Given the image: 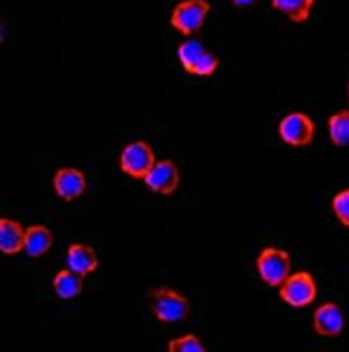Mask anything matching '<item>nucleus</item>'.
Returning <instances> with one entry per match:
<instances>
[{"label":"nucleus","mask_w":349,"mask_h":352,"mask_svg":"<svg viewBox=\"0 0 349 352\" xmlns=\"http://www.w3.org/2000/svg\"><path fill=\"white\" fill-rule=\"evenodd\" d=\"M254 268L259 279L269 287H280L282 281L291 274V255L285 249L265 247L254 259Z\"/></svg>","instance_id":"obj_3"},{"label":"nucleus","mask_w":349,"mask_h":352,"mask_svg":"<svg viewBox=\"0 0 349 352\" xmlns=\"http://www.w3.org/2000/svg\"><path fill=\"white\" fill-rule=\"evenodd\" d=\"M143 182L147 184V188L151 192L169 197L179 188L181 175H179V169L173 160H160L154 164V169L147 173V177Z\"/></svg>","instance_id":"obj_9"},{"label":"nucleus","mask_w":349,"mask_h":352,"mask_svg":"<svg viewBox=\"0 0 349 352\" xmlns=\"http://www.w3.org/2000/svg\"><path fill=\"white\" fill-rule=\"evenodd\" d=\"M332 212H335V217L339 219L341 225L349 227V188L332 197Z\"/></svg>","instance_id":"obj_18"},{"label":"nucleus","mask_w":349,"mask_h":352,"mask_svg":"<svg viewBox=\"0 0 349 352\" xmlns=\"http://www.w3.org/2000/svg\"><path fill=\"white\" fill-rule=\"evenodd\" d=\"M84 277L78 272H73L71 268H63V270H58L54 274V279H52V287H54V294L58 298H63V300H71L75 296H80L82 294V289H84Z\"/></svg>","instance_id":"obj_14"},{"label":"nucleus","mask_w":349,"mask_h":352,"mask_svg":"<svg viewBox=\"0 0 349 352\" xmlns=\"http://www.w3.org/2000/svg\"><path fill=\"white\" fill-rule=\"evenodd\" d=\"M65 262H67V268L82 274V277H88V274H93L99 268V257H97L95 249L88 247V244H80V242L69 244Z\"/></svg>","instance_id":"obj_11"},{"label":"nucleus","mask_w":349,"mask_h":352,"mask_svg":"<svg viewBox=\"0 0 349 352\" xmlns=\"http://www.w3.org/2000/svg\"><path fill=\"white\" fill-rule=\"evenodd\" d=\"M156 164V151L145 141H134L123 147L119 156V166L125 175L134 179H145Z\"/></svg>","instance_id":"obj_6"},{"label":"nucleus","mask_w":349,"mask_h":352,"mask_svg":"<svg viewBox=\"0 0 349 352\" xmlns=\"http://www.w3.org/2000/svg\"><path fill=\"white\" fill-rule=\"evenodd\" d=\"M147 298L151 300V311L154 318L162 324H177L192 314V302L184 294H179L177 289L169 285H158L149 289Z\"/></svg>","instance_id":"obj_1"},{"label":"nucleus","mask_w":349,"mask_h":352,"mask_svg":"<svg viewBox=\"0 0 349 352\" xmlns=\"http://www.w3.org/2000/svg\"><path fill=\"white\" fill-rule=\"evenodd\" d=\"M205 344L199 335L188 333V335H179V338L169 342V352H205Z\"/></svg>","instance_id":"obj_17"},{"label":"nucleus","mask_w":349,"mask_h":352,"mask_svg":"<svg viewBox=\"0 0 349 352\" xmlns=\"http://www.w3.org/2000/svg\"><path fill=\"white\" fill-rule=\"evenodd\" d=\"M26 229L11 219H0V251L3 255H18L24 251Z\"/></svg>","instance_id":"obj_12"},{"label":"nucleus","mask_w":349,"mask_h":352,"mask_svg":"<svg viewBox=\"0 0 349 352\" xmlns=\"http://www.w3.org/2000/svg\"><path fill=\"white\" fill-rule=\"evenodd\" d=\"M272 7L293 24H304L311 18L315 0H272Z\"/></svg>","instance_id":"obj_15"},{"label":"nucleus","mask_w":349,"mask_h":352,"mask_svg":"<svg viewBox=\"0 0 349 352\" xmlns=\"http://www.w3.org/2000/svg\"><path fill=\"white\" fill-rule=\"evenodd\" d=\"M54 244V236L50 232V227L45 225H30L26 229V240H24V253L28 257H43L45 253H50Z\"/></svg>","instance_id":"obj_13"},{"label":"nucleus","mask_w":349,"mask_h":352,"mask_svg":"<svg viewBox=\"0 0 349 352\" xmlns=\"http://www.w3.org/2000/svg\"><path fill=\"white\" fill-rule=\"evenodd\" d=\"M313 329L320 338H339L345 329V314L337 302H324L313 314Z\"/></svg>","instance_id":"obj_10"},{"label":"nucleus","mask_w":349,"mask_h":352,"mask_svg":"<svg viewBox=\"0 0 349 352\" xmlns=\"http://www.w3.org/2000/svg\"><path fill=\"white\" fill-rule=\"evenodd\" d=\"M328 134L335 147L347 149L349 147V109L337 111L328 119Z\"/></svg>","instance_id":"obj_16"},{"label":"nucleus","mask_w":349,"mask_h":352,"mask_svg":"<svg viewBox=\"0 0 349 352\" xmlns=\"http://www.w3.org/2000/svg\"><path fill=\"white\" fill-rule=\"evenodd\" d=\"M259 0H231V5H235L237 9H248V7H254Z\"/></svg>","instance_id":"obj_19"},{"label":"nucleus","mask_w":349,"mask_h":352,"mask_svg":"<svg viewBox=\"0 0 349 352\" xmlns=\"http://www.w3.org/2000/svg\"><path fill=\"white\" fill-rule=\"evenodd\" d=\"M278 296L282 302L289 305V307H296V309L309 307L317 298V283L313 279V274L304 270L291 272L278 287Z\"/></svg>","instance_id":"obj_5"},{"label":"nucleus","mask_w":349,"mask_h":352,"mask_svg":"<svg viewBox=\"0 0 349 352\" xmlns=\"http://www.w3.org/2000/svg\"><path fill=\"white\" fill-rule=\"evenodd\" d=\"M347 100H349V85H347Z\"/></svg>","instance_id":"obj_20"},{"label":"nucleus","mask_w":349,"mask_h":352,"mask_svg":"<svg viewBox=\"0 0 349 352\" xmlns=\"http://www.w3.org/2000/svg\"><path fill=\"white\" fill-rule=\"evenodd\" d=\"M177 58L181 67H184L190 76H196V78H209L214 76L220 67V58L207 50L201 39H186L177 45Z\"/></svg>","instance_id":"obj_2"},{"label":"nucleus","mask_w":349,"mask_h":352,"mask_svg":"<svg viewBox=\"0 0 349 352\" xmlns=\"http://www.w3.org/2000/svg\"><path fill=\"white\" fill-rule=\"evenodd\" d=\"M52 186L58 199H63L65 204H73L86 192V177L80 169L73 166H63L52 177Z\"/></svg>","instance_id":"obj_8"},{"label":"nucleus","mask_w":349,"mask_h":352,"mask_svg":"<svg viewBox=\"0 0 349 352\" xmlns=\"http://www.w3.org/2000/svg\"><path fill=\"white\" fill-rule=\"evenodd\" d=\"M278 136L291 147H309L315 141V121L306 113L293 111L280 119Z\"/></svg>","instance_id":"obj_7"},{"label":"nucleus","mask_w":349,"mask_h":352,"mask_svg":"<svg viewBox=\"0 0 349 352\" xmlns=\"http://www.w3.org/2000/svg\"><path fill=\"white\" fill-rule=\"evenodd\" d=\"M209 11H211V5L207 0H181L171 13V26L177 33L192 37L203 28Z\"/></svg>","instance_id":"obj_4"}]
</instances>
